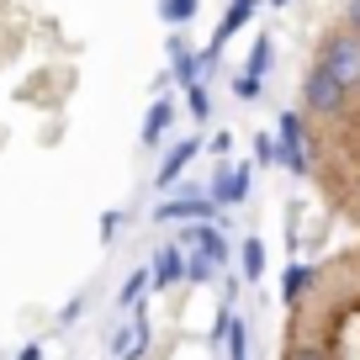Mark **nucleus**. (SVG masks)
<instances>
[{"mask_svg": "<svg viewBox=\"0 0 360 360\" xmlns=\"http://www.w3.org/2000/svg\"><path fill=\"white\" fill-rule=\"evenodd\" d=\"M276 360H360V238L292 276Z\"/></svg>", "mask_w": 360, "mask_h": 360, "instance_id": "nucleus-2", "label": "nucleus"}, {"mask_svg": "<svg viewBox=\"0 0 360 360\" xmlns=\"http://www.w3.org/2000/svg\"><path fill=\"white\" fill-rule=\"evenodd\" d=\"M292 159L318 202L360 238V0L307 48L292 106Z\"/></svg>", "mask_w": 360, "mask_h": 360, "instance_id": "nucleus-1", "label": "nucleus"}]
</instances>
